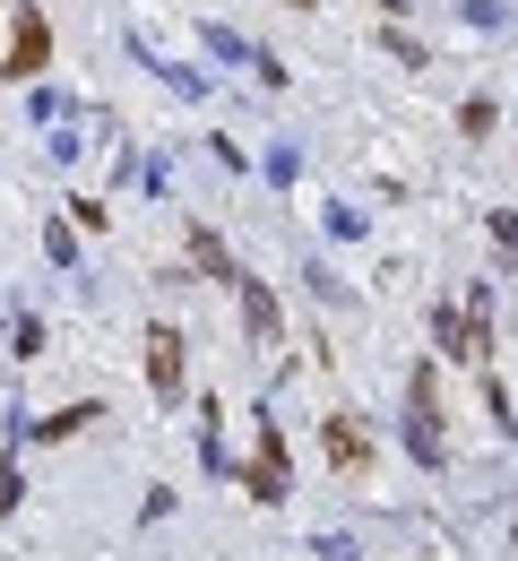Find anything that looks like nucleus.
Masks as SVG:
<instances>
[{"label":"nucleus","mask_w":518,"mask_h":561,"mask_svg":"<svg viewBox=\"0 0 518 561\" xmlns=\"http://www.w3.org/2000/svg\"><path fill=\"white\" fill-rule=\"evenodd\" d=\"M251 492L260 501H286V432H277V415H260V458H251Z\"/></svg>","instance_id":"nucleus-1"},{"label":"nucleus","mask_w":518,"mask_h":561,"mask_svg":"<svg viewBox=\"0 0 518 561\" xmlns=\"http://www.w3.org/2000/svg\"><path fill=\"white\" fill-rule=\"evenodd\" d=\"M44 53H53V26H44L35 9H18V35H9V78H35V70H44Z\"/></svg>","instance_id":"nucleus-2"},{"label":"nucleus","mask_w":518,"mask_h":561,"mask_svg":"<svg viewBox=\"0 0 518 561\" xmlns=\"http://www.w3.org/2000/svg\"><path fill=\"white\" fill-rule=\"evenodd\" d=\"M242 285V329H251V346H286V329H277V294L260 277H233Z\"/></svg>","instance_id":"nucleus-3"},{"label":"nucleus","mask_w":518,"mask_h":561,"mask_svg":"<svg viewBox=\"0 0 518 561\" xmlns=\"http://www.w3.org/2000/svg\"><path fill=\"white\" fill-rule=\"evenodd\" d=\"M484 354H493V294L475 285L467 311H458V363H484Z\"/></svg>","instance_id":"nucleus-4"},{"label":"nucleus","mask_w":518,"mask_h":561,"mask_svg":"<svg viewBox=\"0 0 518 561\" xmlns=\"http://www.w3.org/2000/svg\"><path fill=\"white\" fill-rule=\"evenodd\" d=\"M148 389L156 398H182V337H173V329L148 337Z\"/></svg>","instance_id":"nucleus-5"},{"label":"nucleus","mask_w":518,"mask_h":561,"mask_svg":"<svg viewBox=\"0 0 518 561\" xmlns=\"http://www.w3.org/2000/svg\"><path fill=\"white\" fill-rule=\"evenodd\" d=\"M329 467H337V476H364V467H371V440L346 415H329Z\"/></svg>","instance_id":"nucleus-6"},{"label":"nucleus","mask_w":518,"mask_h":561,"mask_svg":"<svg viewBox=\"0 0 518 561\" xmlns=\"http://www.w3.org/2000/svg\"><path fill=\"white\" fill-rule=\"evenodd\" d=\"M191 268H199V277H225V285H233V251H225L208 225H191Z\"/></svg>","instance_id":"nucleus-7"},{"label":"nucleus","mask_w":518,"mask_h":561,"mask_svg":"<svg viewBox=\"0 0 518 561\" xmlns=\"http://www.w3.org/2000/svg\"><path fill=\"white\" fill-rule=\"evenodd\" d=\"M493 122H502V113H493V95H475V104L458 113V130H467V139H493Z\"/></svg>","instance_id":"nucleus-8"},{"label":"nucleus","mask_w":518,"mask_h":561,"mask_svg":"<svg viewBox=\"0 0 518 561\" xmlns=\"http://www.w3.org/2000/svg\"><path fill=\"white\" fill-rule=\"evenodd\" d=\"M44 251H53V268H70V260H78V233H70V225H53V233H44Z\"/></svg>","instance_id":"nucleus-9"},{"label":"nucleus","mask_w":518,"mask_h":561,"mask_svg":"<svg viewBox=\"0 0 518 561\" xmlns=\"http://www.w3.org/2000/svg\"><path fill=\"white\" fill-rule=\"evenodd\" d=\"M493 242H502V251H510V260H518V216H510V208L493 216Z\"/></svg>","instance_id":"nucleus-10"},{"label":"nucleus","mask_w":518,"mask_h":561,"mask_svg":"<svg viewBox=\"0 0 518 561\" xmlns=\"http://www.w3.org/2000/svg\"><path fill=\"white\" fill-rule=\"evenodd\" d=\"M320 553H329V561H364V553H355V545H337V536H329V545H320Z\"/></svg>","instance_id":"nucleus-11"},{"label":"nucleus","mask_w":518,"mask_h":561,"mask_svg":"<svg viewBox=\"0 0 518 561\" xmlns=\"http://www.w3.org/2000/svg\"><path fill=\"white\" fill-rule=\"evenodd\" d=\"M380 9H406V0H380Z\"/></svg>","instance_id":"nucleus-12"},{"label":"nucleus","mask_w":518,"mask_h":561,"mask_svg":"<svg viewBox=\"0 0 518 561\" xmlns=\"http://www.w3.org/2000/svg\"><path fill=\"white\" fill-rule=\"evenodd\" d=\"M295 9H302V0H295Z\"/></svg>","instance_id":"nucleus-13"}]
</instances>
